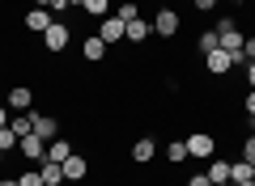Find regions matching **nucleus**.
<instances>
[{"label": "nucleus", "mask_w": 255, "mask_h": 186, "mask_svg": "<svg viewBox=\"0 0 255 186\" xmlns=\"http://www.w3.org/2000/svg\"><path fill=\"white\" fill-rule=\"evenodd\" d=\"M217 43H221V51H226L234 63H243V60H247V55H243V43H247V38L238 34L234 21H221V26H217Z\"/></svg>", "instance_id": "1"}, {"label": "nucleus", "mask_w": 255, "mask_h": 186, "mask_svg": "<svg viewBox=\"0 0 255 186\" xmlns=\"http://www.w3.org/2000/svg\"><path fill=\"white\" fill-rule=\"evenodd\" d=\"M183 144H187V157H196V161H209L213 152H217V140H213L209 131H191Z\"/></svg>", "instance_id": "2"}, {"label": "nucleus", "mask_w": 255, "mask_h": 186, "mask_svg": "<svg viewBox=\"0 0 255 186\" xmlns=\"http://www.w3.org/2000/svg\"><path fill=\"white\" fill-rule=\"evenodd\" d=\"M68 38H73V34H68V26H64V21H51V26H47V34H43V47L60 55L64 47H68Z\"/></svg>", "instance_id": "3"}, {"label": "nucleus", "mask_w": 255, "mask_h": 186, "mask_svg": "<svg viewBox=\"0 0 255 186\" xmlns=\"http://www.w3.org/2000/svg\"><path fill=\"white\" fill-rule=\"evenodd\" d=\"M124 34H128V26H124V21H119V17H102V21H98V38H102V43H107V47L124 43Z\"/></svg>", "instance_id": "4"}, {"label": "nucleus", "mask_w": 255, "mask_h": 186, "mask_svg": "<svg viewBox=\"0 0 255 186\" xmlns=\"http://www.w3.org/2000/svg\"><path fill=\"white\" fill-rule=\"evenodd\" d=\"M17 148H21V157H30V161H47V140H43V135H34V131L21 135Z\"/></svg>", "instance_id": "5"}, {"label": "nucleus", "mask_w": 255, "mask_h": 186, "mask_svg": "<svg viewBox=\"0 0 255 186\" xmlns=\"http://www.w3.org/2000/svg\"><path fill=\"white\" fill-rule=\"evenodd\" d=\"M153 34L174 38V34H179V13H174V9H162V13L153 17Z\"/></svg>", "instance_id": "6"}, {"label": "nucleus", "mask_w": 255, "mask_h": 186, "mask_svg": "<svg viewBox=\"0 0 255 186\" xmlns=\"http://www.w3.org/2000/svg\"><path fill=\"white\" fill-rule=\"evenodd\" d=\"M30 127H34V135H43L47 144H51L55 135H60V123H55L51 115H30Z\"/></svg>", "instance_id": "7"}, {"label": "nucleus", "mask_w": 255, "mask_h": 186, "mask_svg": "<svg viewBox=\"0 0 255 186\" xmlns=\"http://www.w3.org/2000/svg\"><path fill=\"white\" fill-rule=\"evenodd\" d=\"M30 102H34V93H30L26 85H17V89H9L4 106H9V110H17V115H26V110H30Z\"/></svg>", "instance_id": "8"}, {"label": "nucleus", "mask_w": 255, "mask_h": 186, "mask_svg": "<svg viewBox=\"0 0 255 186\" xmlns=\"http://www.w3.org/2000/svg\"><path fill=\"white\" fill-rule=\"evenodd\" d=\"M204 63H209V72H213V76H226V72L234 68V60H230V55L221 51V47H217V51H209V55H204Z\"/></svg>", "instance_id": "9"}, {"label": "nucleus", "mask_w": 255, "mask_h": 186, "mask_svg": "<svg viewBox=\"0 0 255 186\" xmlns=\"http://www.w3.org/2000/svg\"><path fill=\"white\" fill-rule=\"evenodd\" d=\"M51 9H30L26 13V30H34V34H47V26H51Z\"/></svg>", "instance_id": "10"}, {"label": "nucleus", "mask_w": 255, "mask_h": 186, "mask_svg": "<svg viewBox=\"0 0 255 186\" xmlns=\"http://www.w3.org/2000/svg\"><path fill=\"white\" fill-rule=\"evenodd\" d=\"M153 34V21H145V17H136V21H128V43H145V38Z\"/></svg>", "instance_id": "11"}, {"label": "nucleus", "mask_w": 255, "mask_h": 186, "mask_svg": "<svg viewBox=\"0 0 255 186\" xmlns=\"http://www.w3.org/2000/svg\"><path fill=\"white\" fill-rule=\"evenodd\" d=\"M85 174H90V165H85V161L77 157V152H73L68 161H64V182H81Z\"/></svg>", "instance_id": "12"}, {"label": "nucleus", "mask_w": 255, "mask_h": 186, "mask_svg": "<svg viewBox=\"0 0 255 186\" xmlns=\"http://www.w3.org/2000/svg\"><path fill=\"white\" fill-rule=\"evenodd\" d=\"M230 182H255V165L251 161H230Z\"/></svg>", "instance_id": "13"}, {"label": "nucleus", "mask_w": 255, "mask_h": 186, "mask_svg": "<svg viewBox=\"0 0 255 186\" xmlns=\"http://www.w3.org/2000/svg\"><path fill=\"white\" fill-rule=\"evenodd\" d=\"M153 152H157V144L149 140V135L132 144V161H136V165H149V161H153Z\"/></svg>", "instance_id": "14"}, {"label": "nucleus", "mask_w": 255, "mask_h": 186, "mask_svg": "<svg viewBox=\"0 0 255 186\" xmlns=\"http://www.w3.org/2000/svg\"><path fill=\"white\" fill-rule=\"evenodd\" d=\"M38 174H43V186H60L64 182V165H60V161H43Z\"/></svg>", "instance_id": "15"}, {"label": "nucleus", "mask_w": 255, "mask_h": 186, "mask_svg": "<svg viewBox=\"0 0 255 186\" xmlns=\"http://www.w3.org/2000/svg\"><path fill=\"white\" fill-rule=\"evenodd\" d=\"M68 157H73V144H68V140H60V135H55V140L47 144V161H60V165H64V161H68Z\"/></svg>", "instance_id": "16"}, {"label": "nucleus", "mask_w": 255, "mask_h": 186, "mask_svg": "<svg viewBox=\"0 0 255 186\" xmlns=\"http://www.w3.org/2000/svg\"><path fill=\"white\" fill-rule=\"evenodd\" d=\"M81 55H85V60H102V55H107V43H102L98 34H90V38L81 43Z\"/></svg>", "instance_id": "17"}, {"label": "nucleus", "mask_w": 255, "mask_h": 186, "mask_svg": "<svg viewBox=\"0 0 255 186\" xmlns=\"http://www.w3.org/2000/svg\"><path fill=\"white\" fill-rule=\"evenodd\" d=\"M204 174H209V182H230V161H213Z\"/></svg>", "instance_id": "18"}, {"label": "nucleus", "mask_w": 255, "mask_h": 186, "mask_svg": "<svg viewBox=\"0 0 255 186\" xmlns=\"http://www.w3.org/2000/svg\"><path fill=\"white\" fill-rule=\"evenodd\" d=\"M81 9L94 17H111V0H81Z\"/></svg>", "instance_id": "19"}, {"label": "nucleus", "mask_w": 255, "mask_h": 186, "mask_svg": "<svg viewBox=\"0 0 255 186\" xmlns=\"http://www.w3.org/2000/svg\"><path fill=\"white\" fill-rule=\"evenodd\" d=\"M115 17L124 21V26H128V21H136V17H140V9H136V4H132V0H124V4H119V13H115Z\"/></svg>", "instance_id": "20"}, {"label": "nucleus", "mask_w": 255, "mask_h": 186, "mask_svg": "<svg viewBox=\"0 0 255 186\" xmlns=\"http://www.w3.org/2000/svg\"><path fill=\"white\" fill-rule=\"evenodd\" d=\"M217 30H204V34H200V55H209V51H217Z\"/></svg>", "instance_id": "21"}, {"label": "nucleus", "mask_w": 255, "mask_h": 186, "mask_svg": "<svg viewBox=\"0 0 255 186\" xmlns=\"http://www.w3.org/2000/svg\"><path fill=\"white\" fill-rule=\"evenodd\" d=\"M9 127L17 131V140H21V135H30V131H34V127H30V115H17V119H9Z\"/></svg>", "instance_id": "22"}, {"label": "nucleus", "mask_w": 255, "mask_h": 186, "mask_svg": "<svg viewBox=\"0 0 255 186\" xmlns=\"http://www.w3.org/2000/svg\"><path fill=\"white\" fill-rule=\"evenodd\" d=\"M13 144H17V131L13 127H0V152H9Z\"/></svg>", "instance_id": "23"}, {"label": "nucleus", "mask_w": 255, "mask_h": 186, "mask_svg": "<svg viewBox=\"0 0 255 186\" xmlns=\"http://www.w3.org/2000/svg\"><path fill=\"white\" fill-rule=\"evenodd\" d=\"M166 157H170V161H187V144H183V140H174L170 148H166Z\"/></svg>", "instance_id": "24"}, {"label": "nucleus", "mask_w": 255, "mask_h": 186, "mask_svg": "<svg viewBox=\"0 0 255 186\" xmlns=\"http://www.w3.org/2000/svg\"><path fill=\"white\" fill-rule=\"evenodd\" d=\"M17 186H43V174H38V169H26V174L17 178Z\"/></svg>", "instance_id": "25"}, {"label": "nucleus", "mask_w": 255, "mask_h": 186, "mask_svg": "<svg viewBox=\"0 0 255 186\" xmlns=\"http://www.w3.org/2000/svg\"><path fill=\"white\" fill-rule=\"evenodd\" d=\"M243 161H251V165H255V135H247V144H243Z\"/></svg>", "instance_id": "26"}, {"label": "nucleus", "mask_w": 255, "mask_h": 186, "mask_svg": "<svg viewBox=\"0 0 255 186\" xmlns=\"http://www.w3.org/2000/svg\"><path fill=\"white\" fill-rule=\"evenodd\" d=\"M187 186H213V182H209V174H196V178H191Z\"/></svg>", "instance_id": "27"}, {"label": "nucleus", "mask_w": 255, "mask_h": 186, "mask_svg": "<svg viewBox=\"0 0 255 186\" xmlns=\"http://www.w3.org/2000/svg\"><path fill=\"white\" fill-rule=\"evenodd\" d=\"M243 55H247V60H255V38H247V43H243Z\"/></svg>", "instance_id": "28"}, {"label": "nucleus", "mask_w": 255, "mask_h": 186, "mask_svg": "<svg viewBox=\"0 0 255 186\" xmlns=\"http://www.w3.org/2000/svg\"><path fill=\"white\" fill-rule=\"evenodd\" d=\"M247 85L255 89V60H247Z\"/></svg>", "instance_id": "29"}, {"label": "nucleus", "mask_w": 255, "mask_h": 186, "mask_svg": "<svg viewBox=\"0 0 255 186\" xmlns=\"http://www.w3.org/2000/svg\"><path fill=\"white\" fill-rule=\"evenodd\" d=\"M247 115L255 119V89H251V93H247Z\"/></svg>", "instance_id": "30"}, {"label": "nucleus", "mask_w": 255, "mask_h": 186, "mask_svg": "<svg viewBox=\"0 0 255 186\" xmlns=\"http://www.w3.org/2000/svg\"><path fill=\"white\" fill-rule=\"evenodd\" d=\"M0 127H9V106L0 102Z\"/></svg>", "instance_id": "31"}, {"label": "nucleus", "mask_w": 255, "mask_h": 186, "mask_svg": "<svg viewBox=\"0 0 255 186\" xmlns=\"http://www.w3.org/2000/svg\"><path fill=\"white\" fill-rule=\"evenodd\" d=\"M213 4H217V0H196V9H200V13H209Z\"/></svg>", "instance_id": "32"}, {"label": "nucleus", "mask_w": 255, "mask_h": 186, "mask_svg": "<svg viewBox=\"0 0 255 186\" xmlns=\"http://www.w3.org/2000/svg\"><path fill=\"white\" fill-rule=\"evenodd\" d=\"M34 9H51V0H34Z\"/></svg>", "instance_id": "33"}, {"label": "nucleus", "mask_w": 255, "mask_h": 186, "mask_svg": "<svg viewBox=\"0 0 255 186\" xmlns=\"http://www.w3.org/2000/svg\"><path fill=\"white\" fill-rule=\"evenodd\" d=\"M0 186H17V178H0Z\"/></svg>", "instance_id": "34"}, {"label": "nucleus", "mask_w": 255, "mask_h": 186, "mask_svg": "<svg viewBox=\"0 0 255 186\" xmlns=\"http://www.w3.org/2000/svg\"><path fill=\"white\" fill-rule=\"evenodd\" d=\"M213 186H234V182H213Z\"/></svg>", "instance_id": "35"}, {"label": "nucleus", "mask_w": 255, "mask_h": 186, "mask_svg": "<svg viewBox=\"0 0 255 186\" xmlns=\"http://www.w3.org/2000/svg\"><path fill=\"white\" fill-rule=\"evenodd\" d=\"M238 186H255V182H238Z\"/></svg>", "instance_id": "36"}, {"label": "nucleus", "mask_w": 255, "mask_h": 186, "mask_svg": "<svg viewBox=\"0 0 255 186\" xmlns=\"http://www.w3.org/2000/svg\"><path fill=\"white\" fill-rule=\"evenodd\" d=\"M247 127H255V119H251V123H247Z\"/></svg>", "instance_id": "37"}, {"label": "nucleus", "mask_w": 255, "mask_h": 186, "mask_svg": "<svg viewBox=\"0 0 255 186\" xmlns=\"http://www.w3.org/2000/svg\"><path fill=\"white\" fill-rule=\"evenodd\" d=\"M162 4H170V0H162Z\"/></svg>", "instance_id": "38"}, {"label": "nucleus", "mask_w": 255, "mask_h": 186, "mask_svg": "<svg viewBox=\"0 0 255 186\" xmlns=\"http://www.w3.org/2000/svg\"><path fill=\"white\" fill-rule=\"evenodd\" d=\"M0 161H4V152H0Z\"/></svg>", "instance_id": "39"}]
</instances>
